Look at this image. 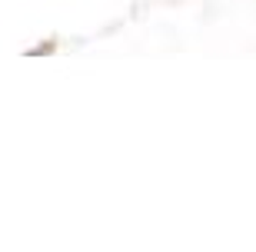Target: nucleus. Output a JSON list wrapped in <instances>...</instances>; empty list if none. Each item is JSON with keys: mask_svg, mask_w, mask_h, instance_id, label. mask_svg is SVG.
I'll use <instances>...</instances> for the list:
<instances>
[]
</instances>
